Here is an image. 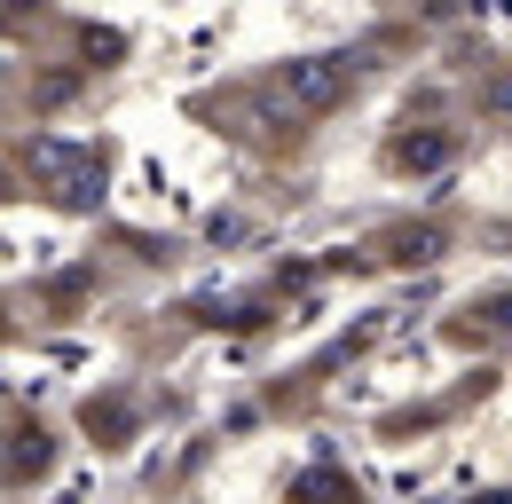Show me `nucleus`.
Wrapping results in <instances>:
<instances>
[{
	"instance_id": "obj_2",
	"label": "nucleus",
	"mask_w": 512,
	"mask_h": 504,
	"mask_svg": "<svg viewBox=\"0 0 512 504\" xmlns=\"http://www.w3.org/2000/svg\"><path fill=\"white\" fill-rule=\"evenodd\" d=\"M394 158H402V166H442V158H449V142H442V134H426V142H402Z\"/></svg>"
},
{
	"instance_id": "obj_1",
	"label": "nucleus",
	"mask_w": 512,
	"mask_h": 504,
	"mask_svg": "<svg viewBox=\"0 0 512 504\" xmlns=\"http://www.w3.org/2000/svg\"><path fill=\"white\" fill-rule=\"evenodd\" d=\"M347 79H355V63H339V56L284 63V71L268 79V111H292V119H308V111H331V103L347 95Z\"/></svg>"
}]
</instances>
